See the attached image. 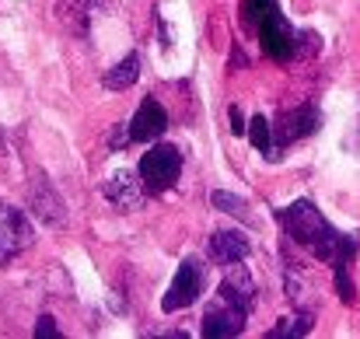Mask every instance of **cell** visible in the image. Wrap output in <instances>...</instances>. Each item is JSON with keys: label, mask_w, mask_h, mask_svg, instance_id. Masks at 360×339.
I'll return each instance as SVG.
<instances>
[{"label": "cell", "mask_w": 360, "mask_h": 339, "mask_svg": "<svg viewBox=\"0 0 360 339\" xmlns=\"http://www.w3.org/2000/svg\"><path fill=\"white\" fill-rule=\"evenodd\" d=\"M322 49V39L319 32H308V28H297V60H308V56H319Z\"/></svg>", "instance_id": "cell-19"}, {"label": "cell", "mask_w": 360, "mask_h": 339, "mask_svg": "<svg viewBox=\"0 0 360 339\" xmlns=\"http://www.w3.org/2000/svg\"><path fill=\"white\" fill-rule=\"evenodd\" d=\"M248 238L241 231H214L210 234V259L221 262V266H235L248 259Z\"/></svg>", "instance_id": "cell-10"}, {"label": "cell", "mask_w": 360, "mask_h": 339, "mask_svg": "<svg viewBox=\"0 0 360 339\" xmlns=\"http://www.w3.org/2000/svg\"><path fill=\"white\" fill-rule=\"evenodd\" d=\"M228 122H231V133H238V136L248 129V122H245V115H241L238 105H231V109H228Z\"/></svg>", "instance_id": "cell-21"}, {"label": "cell", "mask_w": 360, "mask_h": 339, "mask_svg": "<svg viewBox=\"0 0 360 339\" xmlns=\"http://www.w3.org/2000/svg\"><path fill=\"white\" fill-rule=\"evenodd\" d=\"M32 238H35L32 221L18 207L0 203V266H7L11 259H18L32 245Z\"/></svg>", "instance_id": "cell-8"}, {"label": "cell", "mask_w": 360, "mask_h": 339, "mask_svg": "<svg viewBox=\"0 0 360 339\" xmlns=\"http://www.w3.org/2000/svg\"><path fill=\"white\" fill-rule=\"evenodd\" d=\"M168 129V113L158 98H143L136 115L129 119V133H133V143H147V140H158L161 133Z\"/></svg>", "instance_id": "cell-9"}, {"label": "cell", "mask_w": 360, "mask_h": 339, "mask_svg": "<svg viewBox=\"0 0 360 339\" xmlns=\"http://www.w3.org/2000/svg\"><path fill=\"white\" fill-rule=\"evenodd\" d=\"M143 182H136L133 179V172H120V175H112L109 182H105V196H109V203L112 207H120V210H136L140 207V200H143Z\"/></svg>", "instance_id": "cell-11"}, {"label": "cell", "mask_w": 360, "mask_h": 339, "mask_svg": "<svg viewBox=\"0 0 360 339\" xmlns=\"http://www.w3.org/2000/svg\"><path fill=\"white\" fill-rule=\"evenodd\" d=\"M28 207L32 214L49 227H63L67 224V203L63 196L56 193V186L46 179V172H32V182H28Z\"/></svg>", "instance_id": "cell-7"}, {"label": "cell", "mask_w": 360, "mask_h": 339, "mask_svg": "<svg viewBox=\"0 0 360 339\" xmlns=\"http://www.w3.org/2000/svg\"><path fill=\"white\" fill-rule=\"evenodd\" d=\"M280 224H283L290 241L304 245L319 262H329V266H336V262H354L360 252L357 238L336 231L308 196H301V200H294L287 210H280Z\"/></svg>", "instance_id": "cell-1"}, {"label": "cell", "mask_w": 360, "mask_h": 339, "mask_svg": "<svg viewBox=\"0 0 360 339\" xmlns=\"http://www.w3.org/2000/svg\"><path fill=\"white\" fill-rule=\"evenodd\" d=\"M203 283H207V269L196 259H186L175 269V280L168 283V294L161 298V312L172 315V312H182V308L196 305V298L203 294Z\"/></svg>", "instance_id": "cell-5"}, {"label": "cell", "mask_w": 360, "mask_h": 339, "mask_svg": "<svg viewBox=\"0 0 360 339\" xmlns=\"http://www.w3.org/2000/svg\"><path fill=\"white\" fill-rule=\"evenodd\" d=\"M315 326V312L311 308H297L290 319H280V326L269 333L266 339H297V336H308Z\"/></svg>", "instance_id": "cell-15"}, {"label": "cell", "mask_w": 360, "mask_h": 339, "mask_svg": "<svg viewBox=\"0 0 360 339\" xmlns=\"http://www.w3.org/2000/svg\"><path fill=\"white\" fill-rule=\"evenodd\" d=\"M109 0H63L60 4V18L74 28V32H88L91 25V14L95 11H105Z\"/></svg>", "instance_id": "cell-13"}, {"label": "cell", "mask_w": 360, "mask_h": 339, "mask_svg": "<svg viewBox=\"0 0 360 339\" xmlns=\"http://www.w3.org/2000/svg\"><path fill=\"white\" fill-rule=\"evenodd\" d=\"M182 175V151L175 143H158L140 158V182L147 189V196L168 193Z\"/></svg>", "instance_id": "cell-2"}, {"label": "cell", "mask_w": 360, "mask_h": 339, "mask_svg": "<svg viewBox=\"0 0 360 339\" xmlns=\"http://www.w3.org/2000/svg\"><path fill=\"white\" fill-rule=\"evenodd\" d=\"M217 294H224V298H231L235 305H241L245 312H252L255 308V283H252V273L235 262V266H228V276H224V283H221V290Z\"/></svg>", "instance_id": "cell-12"}, {"label": "cell", "mask_w": 360, "mask_h": 339, "mask_svg": "<svg viewBox=\"0 0 360 339\" xmlns=\"http://www.w3.org/2000/svg\"><path fill=\"white\" fill-rule=\"evenodd\" d=\"M245 319H248V312H245L241 305H235V301L224 298V294H217V298L207 305V312H203V326H200V333H203L207 339L241 336Z\"/></svg>", "instance_id": "cell-6"}, {"label": "cell", "mask_w": 360, "mask_h": 339, "mask_svg": "<svg viewBox=\"0 0 360 339\" xmlns=\"http://www.w3.org/2000/svg\"><path fill=\"white\" fill-rule=\"evenodd\" d=\"M210 203H214L221 214H228V217H238V221H245V224H252L248 203H245L241 196H235V193H224V189H217V193L210 196Z\"/></svg>", "instance_id": "cell-17"}, {"label": "cell", "mask_w": 360, "mask_h": 339, "mask_svg": "<svg viewBox=\"0 0 360 339\" xmlns=\"http://www.w3.org/2000/svg\"><path fill=\"white\" fill-rule=\"evenodd\" d=\"M248 143L259 151V154H266V161H276V143H273V126H269V119L266 115H252L248 119Z\"/></svg>", "instance_id": "cell-16"}, {"label": "cell", "mask_w": 360, "mask_h": 339, "mask_svg": "<svg viewBox=\"0 0 360 339\" xmlns=\"http://www.w3.org/2000/svg\"><path fill=\"white\" fill-rule=\"evenodd\" d=\"M319 126H322V113H319L311 102L294 105V109H283V113L276 115V122H273L276 158H280V151H283V147H290V143H297V140H304V136L319 133Z\"/></svg>", "instance_id": "cell-4"}, {"label": "cell", "mask_w": 360, "mask_h": 339, "mask_svg": "<svg viewBox=\"0 0 360 339\" xmlns=\"http://www.w3.org/2000/svg\"><path fill=\"white\" fill-rule=\"evenodd\" d=\"M333 276H336V294H340V301L354 305V301H357V287H354V280H350V262H336V266H333Z\"/></svg>", "instance_id": "cell-18"}, {"label": "cell", "mask_w": 360, "mask_h": 339, "mask_svg": "<svg viewBox=\"0 0 360 339\" xmlns=\"http://www.w3.org/2000/svg\"><path fill=\"white\" fill-rule=\"evenodd\" d=\"M255 35L266 49L269 60L276 63H287V60H297V28L280 14V7H273L259 25H255Z\"/></svg>", "instance_id": "cell-3"}, {"label": "cell", "mask_w": 360, "mask_h": 339, "mask_svg": "<svg viewBox=\"0 0 360 339\" xmlns=\"http://www.w3.org/2000/svg\"><path fill=\"white\" fill-rule=\"evenodd\" d=\"M35 339H60V329H56V319L53 315H42L35 322Z\"/></svg>", "instance_id": "cell-20"}, {"label": "cell", "mask_w": 360, "mask_h": 339, "mask_svg": "<svg viewBox=\"0 0 360 339\" xmlns=\"http://www.w3.org/2000/svg\"><path fill=\"white\" fill-rule=\"evenodd\" d=\"M136 81H140V56H136V53H126L120 63L105 74L102 84H105L109 91H126V88H133Z\"/></svg>", "instance_id": "cell-14"}]
</instances>
